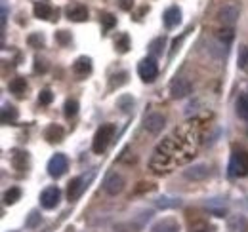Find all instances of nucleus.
Listing matches in <instances>:
<instances>
[{"label": "nucleus", "mask_w": 248, "mask_h": 232, "mask_svg": "<svg viewBox=\"0 0 248 232\" xmlns=\"http://www.w3.org/2000/svg\"><path fill=\"white\" fill-rule=\"evenodd\" d=\"M193 156H195V146L189 145V141L186 139L178 141L174 137H166L155 148L153 158L149 160V168L158 175L168 174L176 166L187 164Z\"/></svg>", "instance_id": "f257e3e1"}, {"label": "nucleus", "mask_w": 248, "mask_h": 232, "mask_svg": "<svg viewBox=\"0 0 248 232\" xmlns=\"http://www.w3.org/2000/svg\"><path fill=\"white\" fill-rule=\"evenodd\" d=\"M115 131H117L115 124H103V126L97 128V131H95L92 141V150L95 154H101V152L107 150V146L111 145V141L115 137Z\"/></svg>", "instance_id": "f03ea898"}, {"label": "nucleus", "mask_w": 248, "mask_h": 232, "mask_svg": "<svg viewBox=\"0 0 248 232\" xmlns=\"http://www.w3.org/2000/svg\"><path fill=\"white\" fill-rule=\"evenodd\" d=\"M229 175L231 177H247L248 175V150H237L229 160Z\"/></svg>", "instance_id": "7ed1b4c3"}, {"label": "nucleus", "mask_w": 248, "mask_h": 232, "mask_svg": "<svg viewBox=\"0 0 248 232\" xmlns=\"http://www.w3.org/2000/svg\"><path fill=\"white\" fill-rule=\"evenodd\" d=\"M138 74L143 82H153L158 74V67H156V61L153 58L141 59L140 65H138Z\"/></svg>", "instance_id": "20e7f679"}, {"label": "nucleus", "mask_w": 248, "mask_h": 232, "mask_svg": "<svg viewBox=\"0 0 248 232\" xmlns=\"http://www.w3.org/2000/svg\"><path fill=\"white\" fill-rule=\"evenodd\" d=\"M67 168H69V160L65 154H54L48 162V174L54 179H60L62 175H65Z\"/></svg>", "instance_id": "39448f33"}, {"label": "nucleus", "mask_w": 248, "mask_h": 232, "mask_svg": "<svg viewBox=\"0 0 248 232\" xmlns=\"http://www.w3.org/2000/svg\"><path fill=\"white\" fill-rule=\"evenodd\" d=\"M60 200H62V190L58 187H48L40 194V205L44 209H54L60 203Z\"/></svg>", "instance_id": "423d86ee"}, {"label": "nucleus", "mask_w": 248, "mask_h": 232, "mask_svg": "<svg viewBox=\"0 0 248 232\" xmlns=\"http://www.w3.org/2000/svg\"><path fill=\"white\" fill-rule=\"evenodd\" d=\"M193 91V86L187 78H176L172 84H170V93L174 99H184L189 93Z\"/></svg>", "instance_id": "0eeeda50"}, {"label": "nucleus", "mask_w": 248, "mask_h": 232, "mask_svg": "<svg viewBox=\"0 0 248 232\" xmlns=\"http://www.w3.org/2000/svg\"><path fill=\"white\" fill-rule=\"evenodd\" d=\"M103 188H105V192L107 194H111V196H117V194H121L124 188V177L119 174H111L107 179H105V183H103Z\"/></svg>", "instance_id": "6e6552de"}, {"label": "nucleus", "mask_w": 248, "mask_h": 232, "mask_svg": "<svg viewBox=\"0 0 248 232\" xmlns=\"http://www.w3.org/2000/svg\"><path fill=\"white\" fill-rule=\"evenodd\" d=\"M10 164L14 170L17 172H25L29 168V154L25 150H12V156H10Z\"/></svg>", "instance_id": "1a4fd4ad"}, {"label": "nucleus", "mask_w": 248, "mask_h": 232, "mask_svg": "<svg viewBox=\"0 0 248 232\" xmlns=\"http://www.w3.org/2000/svg\"><path fill=\"white\" fill-rule=\"evenodd\" d=\"M162 21H164L166 29H174V27H178V25L182 23V10H180L178 6H170V8L164 12Z\"/></svg>", "instance_id": "9d476101"}, {"label": "nucleus", "mask_w": 248, "mask_h": 232, "mask_svg": "<svg viewBox=\"0 0 248 232\" xmlns=\"http://www.w3.org/2000/svg\"><path fill=\"white\" fill-rule=\"evenodd\" d=\"M166 124V118L160 115V113H151V115L145 118V130L151 131V133H158Z\"/></svg>", "instance_id": "9b49d317"}, {"label": "nucleus", "mask_w": 248, "mask_h": 232, "mask_svg": "<svg viewBox=\"0 0 248 232\" xmlns=\"http://www.w3.org/2000/svg\"><path fill=\"white\" fill-rule=\"evenodd\" d=\"M217 17H219V21L223 23V25H235L237 23V19H239V10L235 8V6H223L221 10H219V14H217Z\"/></svg>", "instance_id": "f8f14e48"}, {"label": "nucleus", "mask_w": 248, "mask_h": 232, "mask_svg": "<svg viewBox=\"0 0 248 232\" xmlns=\"http://www.w3.org/2000/svg\"><path fill=\"white\" fill-rule=\"evenodd\" d=\"M65 14H67V17H69L71 21H75V23H82V21L88 19V10H86V6H82V4L69 6Z\"/></svg>", "instance_id": "ddd939ff"}, {"label": "nucleus", "mask_w": 248, "mask_h": 232, "mask_svg": "<svg viewBox=\"0 0 248 232\" xmlns=\"http://www.w3.org/2000/svg\"><path fill=\"white\" fill-rule=\"evenodd\" d=\"M84 179L82 177H75V179H71V183H69V187H67V198H69V202H75L80 194H82V190H84Z\"/></svg>", "instance_id": "4468645a"}, {"label": "nucleus", "mask_w": 248, "mask_h": 232, "mask_svg": "<svg viewBox=\"0 0 248 232\" xmlns=\"http://www.w3.org/2000/svg\"><path fill=\"white\" fill-rule=\"evenodd\" d=\"M73 72L77 76H88L92 72V59L90 58H78L73 63Z\"/></svg>", "instance_id": "2eb2a0df"}, {"label": "nucleus", "mask_w": 248, "mask_h": 232, "mask_svg": "<svg viewBox=\"0 0 248 232\" xmlns=\"http://www.w3.org/2000/svg\"><path fill=\"white\" fill-rule=\"evenodd\" d=\"M208 175H210V168L204 166V164H197V166L186 170V177L187 179H193V181H202V179H206Z\"/></svg>", "instance_id": "dca6fc26"}, {"label": "nucleus", "mask_w": 248, "mask_h": 232, "mask_svg": "<svg viewBox=\"0 0 248 232\" xmlns=\"http://www.w3.org/2000/svg\"><path fill=\"white\" fill-rule=\"evenodd\" d=\"M32 12H34V17H38V19H58V17H54V14H58V12H54L52 6L46 2H36Z\"/></svg>", "instance_id": "f3484780"}, {"label": "nucleus", "mask_w": 248, "mask_h": 232, "mask_svg": "<svg viewBox=\"0 0 248 232\" xmlns=\"http://www.w3.org/2000/svg\"><path fill=\"white\" fill-rule=\"evenodd\" d=\"M63 135H65V131H63L62 126H58V124H50L46 128V131H44V139L48 143H60L63 139Z\"/></svg>", "instance_id": "a211bd4d"}, {"label": "nucleus", "mask_w": 248, "mask_h": 232, "mask_svg": "<svg viewBox=\"0 0 248 232\" xmlns=\"http://www.w3.org/2000/svg\"><path fill=\"white\" fill-rule=\"evenodd\" d=\"M17 109L14 107V105H4L2 107V113H0V120H2V124L4 126H10V124H14L16 120H17Z\"/></svg>", "instance_id": "6ab92c4d"}, {"label": "nucleus", "mask_w": 248, "mask_h": 232, "mask_svg": "<svg viewBox=\"0 0 248 232\" xmlns=\"http://www.w3.org/2000/svg\"><path fill=\"white\" fill-rule=\"evenodd\" d=\"M8 89H10L16 97H21V95L25 93V89H27V80H25L23 76H16V78L10 82Z\"/></svg>", "instance_id": "aec40b11"}, {"label": "nucleus", "mask_w": 248, "mask_h": 232, "mask_svg": "<svg viewBox=\"0 0 248 232\" xmlns=\"http://www.w3.org/2000/svg\"><path fill=\"white\" fill-rule=\"evenodd\" d=\"M151 232H180V225L172 219H164L160 223H156L155 227L151 229Z\"/></svg>", "instance_id": "412c9836"}, {"label": "nucleus", "mask_w": 248, "mask_h": 232, "mask_svg": "<svg viewBox=\"0 0 248 232\" xmlns=\"http://www.w3.org/2000/svg\"><path fill=\"white\" fill-rule=\"evenodd\" d=\"M229 231L231 232H248V223L245 217H231L229 219Z\"/></svg>", "instance_id": "4be33fe9"}, {"label": "nucleus", "mask_w": 248, "mask_h": 232, "mask_svg": "<svg viewBox=\"0 0 248 232\" xmlns=\"http://www.w3.org/2000/svg\"><path fill=\"white\" fill-rule=\"evenodd\" d=\"M115 48L119 54H126L130 50V36L126 32H121L117 38H115Z\"/></svg>", "instance_id": "5701e85b"}, {"label": "nucleus", "mask_w": 248, "mask_h": 232, "mask_svg": "<svg viewBox=\"0 0 248 232\" xmlns=\"http://www.w3.org/2000/svg\"><path fill=\"white\" fill-rule=\"evenodd\" d=\"M237 115L241 116V118H245V120H248V95L247 93H243V95L237 99Z\"/></svg>", "instance_id": "b1692460"}, {"label": "nucleus", "mask_w": 248, "mask_h": 232, "mask_svg": "<svg viewBox=\"0 0 248 232\" xmlns=\"http://www.w3.org/2000/svg\"><path fill=\"white\" fill-rule=\"evenodd\" d=\"M19 198H21V190L17 187H12V188H8L4 192V202L6 203H16Z\"/></svg>", "instance_id": "393cba45"}, {"label": "nucleus", "mask_w": 248, "mask_h": 232, "mask_svg": "<svg viewBox=\"0 0 248 232\" xmlns=\"http://www.w3.org/2000/svg\"><path fill=\"white\" fill-rule=\"evenodd\" d=\"M63 113H65L67 118L77 116V113H78V101H77V99H67V101H65V109H63Z\"/></svg>", "instance_id": "a878e982"}, {"label": "nucleus", "mask_w": 248, "mask_h": 232, "mask_svg": "<svg viewBox=\"0 0 248 232\" xmlns=\"http://www.w3.org/2000/svg\"><path fill=\"white\" fill-rule=\"evenodd\" d=\"M27 42H29L31 48H44V36L40 32H32L31 36L27 38Z\"/></svg>", "instance_id": "bb28decb"}, {"label": "nucleus", "mask_w": 248, "mask_h": 232, "mask_svg": "<svg viewBox=\"0 0 248 232\" xmlns=\"http://www.w3.org/2000/svg\"><path fill=\"white\" fill-rule=\"evenodd\" d=\"M162 48H164V38H156L151 42V46H149V52H151V56L156 58V56H160L162 54Z\"/></svg>", "instance_id": "cd10ccee"}, {"label": "nucleus", "mask_w": 248, "mask_h": 232, "mask_svg": "<svg viewBox=\"0 0 248 232\" xmlns=\"http://www.w3.org/2000/svg\"><path fill=\"white\" fill-rule=\"evenodd\" d=\"M128 82V72H119V74H113L111 76V87H119Z\"/></svg>", "instance_id": "c85d7f7f"}, {"label": "nucleus", "mask_w": 248, "mask_h": 232, "mask_svg": "<svg viewBox=\"0 0 248 232\" xmlns=\"http://www.w3.org/2000/svg\"><path fill=\"white\" fill-rule=\"evenodd\" d=\"M101 23H103V27L105 29H113L115 25H117V17L113 15V14H101Z\"/></svg>", "instance_id": "c756f323"}, {"label": "nucleus", "mask_w": 248, "mask_h": 232, "mask_svg": "<svg viewBox=\"0 0 248 232\" xmlns=\"http://www.w3.org/2000/svg\"><path fill=\"white\" fill-rule=\"evenodd\" d=\"M54 101V93L50 91V89H42L40 93H38V103L40 105H50Z\"/></svg>", "instance_id": "7c9ffc66"}, {"label": "nucleus", "mask_w": 248, "mask_h": 232, "mask_svg": "<svg viewBox=\"0 0 248 232\" xmlns=\"http://www.w3.org/2000/svg\"><path fill=\"white\" fill-rule=\"evenodd\" d=\"M132 105H134V99H132V97H128V95H124V97H121V99H119V107L123 109L124 113H130Z\"/></svg>", "instance_id": "2f4dec72"}, {"label": "nucleus", "mask_w": 248, "mask_h": 232, "mask_svg": "<svg viewBox=\"0 0 248 232\" xmlns=\"http://www.w3.org/2000/svg\"><path fill=\"white\" fill-rule=\"evenodd\" d=\"M56 40H58L62 46L71 44V32H67V30H60V32H56Z\"/></svg>", "instance_id": "473e14b6"}, {"label": "nucleus", "mask_w": 248, "mask_h": 232, "mask_svg": "<svg viewBox=\"0 0 248 232\" xmlns=\"http://www.w3.org/2000/svg\"><path fill=\"white\" fill-rule=\"evenodd\" d=\"M158 207H176V205H180V200H172V198H158V202H156Z\"/></svg>", "instance_id": "72a5a7b5"}, {"label": "nucleus", "mask_w": 248, "mask_h": 232, "mask_svg": "<svg viewBox=\"0 0 248 232\" xmlns=\"http://www.w3.org/2000/svg\"><path fill=\"white\" fill-rule=\"evenodd\" d=\"M233 29H223V30H219V40L221 42H225V44H229L231 40H233Z\"/></svg>", "instance_id": "f704fd0d"}, {"label": "nucleus", "mask_w": 248, "mask_h": 232, "mask_svg": "<svg viewBox=\"0 0 248 232\" xmlns=\"http://www.w3.org/2000/svg\"><path fill=\"white\" fill-rule=\"evenodd\" d=\"M40 223V213L38 211H31V215H29V219H27V227L32 229V227H36Z\"/></svg>", "instance_id": "c9c22d12"}, {"label": "nucleus", "mask_w": 248, "mask_h": 232, "mask_svg": "<svg viewBox=\"0 0 248 232\" xmlns=\"http://www.w3.org/2000/svg\"><path fill=\"white\" fill-rule=\"evenodd\" d=\"M48 71V65H46V61H40V59H36L34 61V72H46Z\"/></svg>", "instance_id": "e433bc0d"}, {"label": "nucleus", "mask_w": 248, "mask_h": 232, "mask_svg": "<svg viewBox=\"0 0 248 232\" xmlns=\"http://www.w3.org/2000/svg\"><path fill=\"white\" fill-rule=\"evenodd\" d=\"M119 8L124 12H130L134 8V0H119Z\"/></svg>", "instance_id": "4c0bfd02"}, {"label": "nucleus", "mask_w": 248, "mask_h": 232, "mask_svg": "<svg viewBox=\"0 0 248 232\" xmlns=\"http://www.w3.org/2000/svg\"><path fill=\"white\" fill-rule=\"evenodd\" d=\"M241 69L248 71V50H243V56H241V61H239Z\"/></svg>", "instance_id": "58836bf2"}, {"label": "nucleus", "mask_w": 248, "mask_h": 232, "mask_svg": "<svg viewBox=\"0 0 248 232\" xmlns=\"http://www.w3.org/2000/svg\"><path fill=\"white\" fill-rule=\"evenodd\" d=\"M145 190H153V185H149V183H140V185L136 187V192H145Z\"/></svg>", "instance_id": "ea45409f"}, {"label": "nucleus", "mask_w": 248, "mask_h": 232, "mask_svg": "<svg viewBox=\"0 0 248 232\" xmlns=\"http://www.w3.org/2000/svg\"><path fill=\"white\" fill-rule=\"evenodd\" d=\"M191 232H210V231H208V227H206V225H199V227H195Z\"/></svg>", "instance_id": "a19ab883"}]
</instances>
